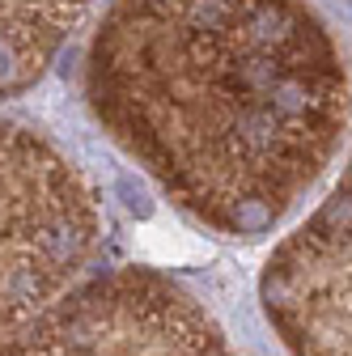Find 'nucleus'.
I'll list each match as a JSON object with an SVG mask.
<instances>
[{
  "instance_id": "1",
  "label": "nucleus",
  "mask_w": 352,
  "mask_h": 356,
  "mask_svg": "<svg viewBox=\"0 0 352 356\" xmlns=\"http://www.w3.org/2000/svg\"><path fill=\"white\" fill-rule=\"evenodd\" d=\"M98 127L191 220L259 238L352 131V64L310 0H115L85 51Z\"/></svg>"
},
{
  "instance_id": "2",
  "label": "nucleus",
  "mask_w": 352,
  "mask_h": 356,
  "mask_svg": "<svg viewBox=\"0 0 352 356\" xmlns=\"http://www.w3.org/2000/svg\"><path fill=\"white\" fill-rule=\"evenodd\" d=\"M102 238V200L38 127L0 119V339L51 309Z\"/></svg>"
},
{
  "instance_id": "3",
  "label": "nucleus",
  "mask_w": 352,
  "mask_h": 356,
  "mask_svg": "<svg viewBox=\"0 0 352 356\" xmlns=\"http://www.w3.org/2000/svg\"><path fill=\"white\" fill-rule=\"evenodd\" d=\"M0 356H255L179 280L123 267L68 289Z\"/></svg>"
},
{
  "instance_id": "4",
  "label": "nucleus",
  "mask_w": 352,
  "mask_h": 356,
  "mask_svg": "<svg viewBox=\"0 0 352 356\" xmlns=\"http://www.w3.org/2000/svg\"><path fill=\"white\" fill-rule=\"evenodd\" d=\"M259 297L289 356H352V157L327 200L272 250Z\"/></svg>"
}]
</instances>
